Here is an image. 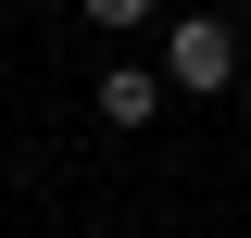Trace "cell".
I'll return each mask as SVG.
<instances>
[{
  "mask_svg": "<svg viewBox=\"0 0 251 238\" xmlns=\"http://www.w3.org/2000/svg\"><path fill=\"white\" fill-rule=\"evenodd\" d=\"M163 75H176L188 100H214L226 75H239V25H214V13H188V25L163 38Z\"/></svg>",
  "mask_w": 251,
  "mask_h": 238,
  "instance_id": "cell-1",
  "label": "cell"
},
{
  "mask_svg": "<svg viewBox=\"0 0 251 238\" xmlns=\"http://www.w3.org/2000/svg\"><path fill=\"white\" fill-rule=\"evenodd\" d=\"M163 113V75L151 63H113V75H100V125H151Z\"/></svg>",
  "mask_w": 251,
  "mask_h": 238,
  "instance_id": "cell-2",
  "label": "cell"
},
{
  "mask_svg": "<svg viewBox=\"0 0 251 238\" xmlns=\"http://www.w3.org/2000/svg\"><path fill=\"white\" fill-rule=\"evenodd\" d=\"M75 13H88L100 38H126V25H151V0H75Z\"/></svg>",
  "mask_w": 251,
  "mask_h": 238,
  "instance_id": "cell-3",
  "label": "cell"
}]
</instances>
